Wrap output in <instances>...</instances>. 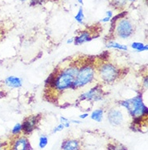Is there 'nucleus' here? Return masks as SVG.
<instances>
[{
  "mask_svg": "<svg viewBox=\"0 0 148 150\" xmlns=\"http://www.w3.org/2000/svg\"><path fill=\"white\" fill-rule=\"evenodd\" d=\"M79 65L75 64H71L58 70L55 78L54 90L58 92H63L70 89L71 90L79 71Z\"/></svg>",
  "mask_w": 148,
  "mask_h": 150,
  "instance_id": "nucleus-1",
  "label": "nucleus"
},
{
  "mask_svg": "<svg viewBox=\"0 0 148 150\" xmlns=\"http://www.w3.org/2000/svg\"><path fill=\"white\" fill-rule=\"evenodd\" d=\"M119 105L125 108L132 118L136 116L147 117L148 108L145 105L141 94L136 95L134 98L121 100L119 102Z\"/></svg>",
  "mask_w": 148,
  "mask_h": 150,
  "instance_id": "nucleus-2",
  "label": "nucleus"
},
{
  "mask_svg": "<svg viewBox=\"0 0 148 150\" xmlns=\"http://www.w3.org/2000/svg\"><path fill=\"white\" fill-rule=\"evenodd\" d=\"M95 75L96 69L94 65L83 64L80 65L71 90H78L89 85L95 80Z\"/></svg>",
  "mask_w": 148,
  "mask_h": 150,
  "instance_id": "nucleus-3",
  "label": "nucleus"
},
{
  "mask_svg": "<svg viewBox=\"0 0 148 150\" xmlns=\"http://www.w3.org/2000/svg\"><path fill=\"white\" fill-rule=\"evenodd\" d=\"M98 74L105 83H112L120 78V69L109 62H101L99 65Z\"/></svg>",
  "mask_w": 148,
  "mask_h": 150,
  "instance_id": "nucleus-4",
  "label": "nucleus"
},
{
  "mask_svg": "<svg viewBox=\"0 0 148 150\" xmlns=\"http://www.w3.org/2000/svg\"><path fill=\"white\" fill-rule=\"evenodd\" d=\"M114 33L120 39H129L134 33V24L127 18H122L116 23Z\"/></svg>",
  "mask_w": 148,
  "mask_h": 150,
  "instance_id": "nucleus-5",
  "label": "nucleus"
},
{
  "mask_svg": "<svg viewBox=\"0 0 148 150\" xmlns=\"http://www.w3.org/2000/svg\"><path fill=\"white\" fill-rule=\"evenodd\" d=\"M105 95V92L103 91L102 86L100 85L95 86L88 91L79 96V102H99L102 100Z\"/></svg>",
  "mask_w": 148,
  "mask_h": 150,
  "instance_id": "nucleus-6",
  "label": "nucleus"
},
{
  "mask_svg": "<svg viewBox=\"0 0 148 150\" xmlns=\"http://www.w3.org/2000/svg\"><path fill=\"white\" fill-rule=\"evenodd\" d=\"M40 121V115H31L24 119L22 123V132L24 136H28L36 129Z\"/></svg>",
  "mask_w": 148,
  "mask_h": 150,
  "instance_id": "nucleus-7",
  "label": "nucleus"
},
{
  "mask_svg": "<svg viewBox=\"0 0 148 150\" xmlns=\"http://www.w3.org/2000/svg\"><path fill=\"white\" fill-rule=\"evenodd\" d=\"M10 150H32L29 140L24 135L15 137L10 145Z\"/></svg>",
  "mask_w": 148,
  "mask_h": 150,
  "instance_id": "nucleus-8",
  "label": "nucleus"
},
{
  "mask_svg": "<svg viewBox=\"0 0 148 150\" xmlns=\"http://www.w3.org/2000/svg\"><path fill=\"white\" fill-rule=\"evenodd\" d=\"M107 119L109 120V124L115 127H118L120 125H122V123L124 122V115H123L122 111L118 108H111L108 111Z\"/></svg>",
  "mask_w": 148,
  "mask_h": 150,
  "instance_id": "nucleus-9",
  "label": "nucleus"
},
{
  "mask_svg": "<svg viewBox=\"0 0 148 150\" xmlns=\"http://www.w3.org/2000/svg\"><path fill=\"white\" fill-rule=\"evenodd\" d=\"M4 84L6 87L9 89H18L22 86L23 81H22V79L17 76L11 75L4 79Z\"/></svg>",
  "mask_w": 148,
  "mask_h": 150,
  "instance_id": "nucleus-10",
  "label": "nucleus"
},
{
  "mask_svg": "<svg viewBox=\"0 0 148 150\" xmlns=\"http://www.w3.org/2000/svg\"><path fill=\"white\" fill-rule=\"evenodd\" d=\"M61 150H81L80 141L76 139H66L61 144Z\"/></svg>",
  "mask_w": 148,
  "mask_h": 150,
  "instance_id": "nucleus-11",
  "label": "nucleus"
},
{
  "mask_svg": "<svg viewBox=\"0 0 148 150\" xmlns=\"http://www.w3.org/2000/svg\"><path fill=\"white\" fill-rule=\"evenodd\" d=\"M92 34L88 30H84L79 33V35L74 38V44L75 45H81L86 42L92 40Z\"/></svg>",
  "mask_w": 148,
  "mask_h": 150,
  "instance_id": "nucleus-12",
  "label": "nucleus"
},
{
  "mask_svg": "<svg viewBox=\"0 0 148 150\" xmlns=\"http://www.w3.org/2000/svg\"><path fill=\"white\" fill-rule=\"evenodd\" d=\"M106 48L107 49H113L119 50V51H127L128 50V46L125 45H122L118 42H116L114 40H109L106 44Z\"/></svg>",
  "mask_w": 148,
  "mask_h": 150,
  "instance_id": "nucleus-13",
  "label": "nucleus"
},
{
  "mask_svg": "<svg viewBox=\"0 0 148 150\" xmlns=\"http://www.w3.org/2000/svg\"><path fill=\"white\" fill-rule=\"evenodd\" d=\"M104 114H105V111H104L102 108L95 109V110L92 111V114H91V119H92V120L95 121V122L100 123L103 120Z\"/></svg>",
  "mask_w": 148,
  "mask_h": 150,
  "instance_id": "nucleus-14",
  "label": "nucleus"
},
{
  "mask_svg": "<svg viewBox=\"0 0 148 150\" xmlns=\"http://www.w3.org/2000/svg\"><path fill=\"white\" fill-rule=\"evenodd\" d=\"M131 48L134 51L138 52H143V51H147L148 45H144L143 43L142 42H137L134 41L131 44Z\"/></svg>",
  "mask_w": 148,
  "mask_h": 150,
  "instance_id": "nucleus-15",
  "label": "nucleus"
},
{
  "mask_svg": "<svg viewBox=\"0 0 148 150\" xmlns=\"http://www.w3.org/2000/svg\"><path fill=\"white\" fill-rule=\"evenodd\" d=\"M128 3V0H112V6L115 9H122L125 7Z\"/></svg>",
  "mask_w": 148,
  "mask_h": 150,
  "instance_id": "nucleus-16",
  "label": "nucleus"
},
{
  "mask_svg": "<svg viewBox=\"0 0 148 150\" xmlns=\"http://www.w3.org/2000/svg\"><path fill=\"white\" fill-rule=\"evenodd\" d=\"M11 134L14 137H18L22 134V124L20 123L15 124L14 127L11 129Z\"/></svg>",
  "mask_w": 148,
  "mask_h": 150,
  "instance_id": "nucleus-17",
  "label": "nucleus"
},
{
  "mask_svg": "<svg viewBox=\"0 0 148 150\" xmlns=\"http://www.w3.org/2000/svg\"><path fill=\"white\" fill-rule=\"evenodd\" d=\"M48 142H49V138L46 135H42L39 138V143H38V145H39L40 149H45L47 144H48Z\"/></svg>",
  "mask_w": 148,
  "mask_h": 150,
  "instance_id": "nucleus-18",
  "label": "nucleus"
},
{
  "mask_svg": "<svg viewBox=\"0 0 148 150\" xmlns=\"http://www.w3.org/2000/svg\"><path fill=\"white\" fill-rule=\"evenodd\" d=\"M84 13H83V8L81 7H79V11H78V13L76 14L75 16V20L80 24L83 23V20H84Z\"/></svg>",
  "mask_w": 148,
  "mask_h": 150,
  "instance_id": "nucleus-19",
  "label": "nucleus"
},
{
  "mask_svg": "<svg viewBox=\"0 0 148 150\" xmlns=\"http://www.w3.org/2000/svg\"><path fill=\"white\" fill-rule=\"evenodd\" d=\"M97 58H98L99 60H100V62H107L109 58V51H105V52H103L101 54H100V55L97 57Z\"/></svg>",
  "mask_w": 148,
  "mask_h": 150,
  "instance_id": "nucleus-20",
  "label": "nucleus"
},
{
  "mask_svg": "<svg viewBox=\"0 0 148 150\" xmlns=\"http://www.w3.org/2000/svg\"><path fill=\"white\" fill-rule=\"evenodd\" d=\"M60 121H61V124H63L64 127H70V120H69L67 118L62 116L60 118Z\"/></svg>",
  "mask_w": 148,
  "mask_h": 150,
  "instance_id": "nucleus-21",
  "label": "nucleus"
},
{
  "mask_svg": "<svg viewBox=\"0 0 148 150\" xmlns=\"http://www.w3.org/2000/svg\"><path fill=\"white\" fill-rule=\"evenodd\" d=\"M64 128H65V127H64V126H63V124H58V126H56V127L53 128V133H56V132H62Z\"/></svg>",
  "mask_w": 148,
  "mask_h": 150,
  "instance_id": "nucleus-22",
  "label": "nucleus"
},
{
  "mask_svg": "<svg viewBox=\"0 0 148 150\" xmlns=\"http://www.w3.org/2000/svg\"><path fill=\"white\" fill-rule=\"evenodd\" d=\"M114 150H127V148L122 144H115Z\"/></svg>",
  "mask_w": 148,
  "mask_h": 150,
  "instance_id": "nucleus-23",
  "label": "nucleus"
},
{
  "mask_svg": "<svg viewBox=\"0 0 148 150\" xmlns=\"http://www.w3.org/2000/svg\"><path fill=\"white\" fill-rule=\"evenodd\" d=\"M142 84H143V87H144V89H147V86H148V77L147 76L144 77V79H143V82H142Z\"/></svg>",
  "mask_w": 148,
  "mask_h": 150,
  "instance_id": "nucleus-24",
  "label": "nucleus"
},
{
  "mask_svg": "<svg viewBox=\"0 0 148 150\" xmlns=\"http://www.w3.org/2000/svg\"><path fill=\"white\" fill-rule=\"evenodd\" d=\"M89 116V114L88 113H83V114H81L80 115H79V118L81 119V120H85L86 118H88Z\"/></svg>",
  "mask_w": 148,
  "mask_h": 150,
  "instance_id": "nucleus-25",
  "label": "nucleus"
},
{
  "mask_svg": "<svg viewBox=\"0 0 148 150\" xmlns=\"http://www.w3.org/2000/svg\"><path fill=\"white\" fill-rule=\"evenodd\" d=\"M106 16L112 19V17L113 16V12H112V11H106Z\"/></svg>",
  "mask_w": 148,
  "mask_h": 150,
  "instance_id": "nucleus-26",
  "label": "nucleus"
},
{
  "mask_svg": "<svg viewBox=\"0 0 148 150\" xmlns=\"http://www.w3.org/2000/svg\"><path fill=\"white\" fill-rule=\"evenodd\" d=\"M110 20H111V19H110V18L105 16V18H103L102 20H101V22H102V23H107V22H109Z\"/></svg>",
  "mask_w": 148,
  "mask_h": 150,
  "instance_id": "nucleus-27",
  "label": "nucleus"
},
{
  "mask_svg": "<svg viewBox=\"0 0 148 150\" xmlns=\"http://www.w3.org/2000/svg\"><path fill=\"white\" fill-rule=\"evenodd\" d=\"M67 44H69V45H70V44H72V43H74V38H70V39L67 40Z\"/></svg>",
  "mask_w": 148,
  "mask_h": 150,
  "instance_id": "nucleus-28",
  "label": "nucleus"
},
{
  "mask_svg": "<svg viewBox=\"0 0 148 150\" xmlns=\"http://www.w3.org/2000/svg\"><path fill=\"white\" fill-rule=\"evenodd\" d=\"M70 123H73V124H81V121L80 120H70Z\"/></svg>",
  "mask_w": 148,
  "mask_h": 150,
  "instance_id": "nucleus-29",
  "label": "nucleus"
},
{
  "mask_svg": "<svg viewBox=\"0 0 148 150\" xmlns=\"http://www.w3.org/2000/svg\"><path fill=\"white\" fill-rule=\"evenodd\" d=\"M4 143L0 142V150H4Z\"/></svg>",
  "mask_w": 148,
  "mask_h": 150,
  "instance_id": "nucleus-30",
  "label": "nucleus"
},
{
  "mask_svg": "<svg viewBox=\"0 0 148 150\" xmlns=\"http://www.w3.org/2000/svg\"><path fill=\"white\" fill-rule=\"evenodd\" d=\"M77 2L81 5H83V0H77Z\"/></svg>",
  "mask_w": 148,
  "mask_h": 150,
  "instance_id": "nucleus-31",
  "label": "nucleus"
},
{
  "mask_svg": "<svg viewBox=\"0 0 148 150\" xmlns=\"http://www.w3.org/2000/svg\"><path fill=\"white\" fill-rule=\"evenodd\" d=\"M135 1H136V0H128V2H130V3H134Z\"/></svg>",
  "mask_w": 148,
  "mask_h": 150,
  "instance_id": "nucleus-32",
  "label": "nucleus"
},
{
  "mask_svg": "<svg viewBox=\"0 0 148 150\" xmlns=\"http://www.w3.org/2000/svg\"><path fill=\"white\" fill-rule=\"evenodd\" d=\"M20 1H21V2H25V1H27V0H20Z\"/></svg>",
  "mask_w": 148,
  "mask_h": 150,
  "instance_id": "nucleus-33",
  "label": "nucleus"
}]
</instances>
